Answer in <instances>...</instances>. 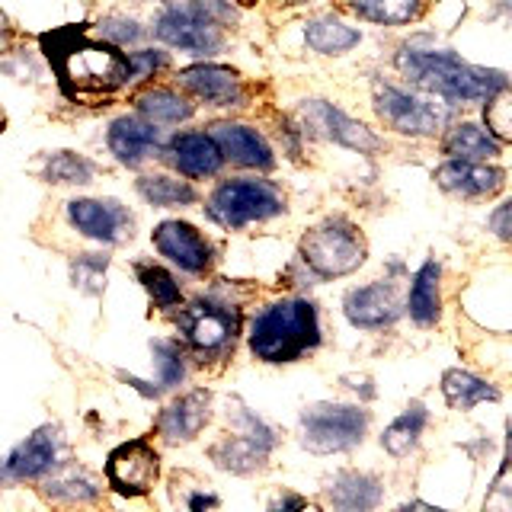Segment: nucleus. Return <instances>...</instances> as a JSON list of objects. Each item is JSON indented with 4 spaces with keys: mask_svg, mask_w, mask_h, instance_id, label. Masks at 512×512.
Returning a JSON list of instances; mask_svg holds the SVG:
<instances>
[{
    "mask_svg": "<svg viewBox=\"0 0 512 512\" xmlns=\"http://www.w3.org/2000/svg\"><path fill=\"white\" fill-rule=\"evenodd\" d=\"M42 48L71 100H93L128 84V58L119 52V45L93 39L87 29L71 26L48 32L42 36Z\"/></svg>",
    "mask_w": 512,
    "mask_h": 512,
    "instance_id": "nucleus-1",
    "label": "nucleus"
},
{
    "mask_svg": "<svg viewBox=\"0 0 512 512\" xmlns=\"http://www.w3.org/2000/svg\"><path fill=\"white\" fill-rule=\"evenodd\" d=\"M397 71L410 84L426 93L445 96V100H487L490 93L506 90L503 71L474 68L452 52H420V48H400L397 52Z\"/></svg>",
    "mask_w": 512,
    "mask_h": 512,
    "instance_id": "nucleus-2",
    "label": "nucleus"
},
{
    "mask_svg": "<svg viewBox=\"0 0 512 512\" xmlns=\"http://www.w3.org/2000/svg\"><path fill=\"white\" fill-rule=\"evenodd\" d=\"M317 343V308L304 298L272 301L250 330V352L263 362H295Z\"/></svg>",
    "mask_w": 512,
    "mask_h": 512,
    "instance_id": "nucleus-3",
    "label": "nucleus"
},
{
    "mask_svg": "<svg viewBox=\"0 0 512 512\" xmlns=\"http://www.w3.org/2000/svg\"><path fill=\"white\" fill-rule=\"evenodd\" d=\"M301 260L320 279H340L365 263V237L346 218H327L301 237Z\"/></svg>",
    "mask_w": 512,
    "mask_h": 512,
    "instance_id": "nucleus-4",
    "label": "nucleus"
},
{
    "mask_svg": "<svg viewBox=\"0 0 512 512\" xmlns=\"http://www.w3.org/2000/svg\"><path fill=\"white\" fill-rule=\"evenodd\" d=\"M285 212L282 192L266 180L221 183L208 199V215L221 228H244L250 221H266Z\"/></svg>",
    "mask_w": 512,
    "mask_h": 512,
    "instance_id": "nucleus-5",
    "label": "nucleus"
},
{
    "mask_svg": "<svg viewBox=\"0 0 512 512\" xmlns=\"http://www.w3.org/2000/svg\"><path fill=\"white\" fill-rule=\"evenodd\" d=\"M368 429V413L346 404H314L301 413V445L314 455H333L359 445Z\"/></svg>",
    "mask_w": 512,
    "mask_h": 512,
    "instance_id": "nucleus-6",
    "label": "nucleus"
},
{
    "mask_svg": "<svg viewBox=\"0 0 512 512\" xmlns=\"http://www.w3.org/2000/svg\"><path fill=\"white\" fill-rule=\"evenodd\" d=\"M176 327L202 359H215L234 349V340L240 333V314L218 301H192L176 317Z\"/></svg>",
    "mask_w": 512,
    "mask_h": 512,
    "instance_id": "nucleus-7",
    "label": "nucleus"
},
{
    "mask_svg": "<svg viewBox=\"0 0 512 512\" xmlns=\"http://www.w3.org/2000/svg\"><path fill=\"white\" fill-rule=\"evenodd\" d=\"M375 112L400 135H436L448 119V109L381 80L375 84Z\"/></svg>",
    "mask_w": 512,
    "mask_h": 512,
    "instance_id": "nucleus-8",
    "label": "nucleus"
},
{
    "mask_svg": "<svg viewBox=\"0 0 512 512\" xmlns=\"http://www.w3.org/2000/svg\"><path fill=\"white\" fill-rule=\"evenodd\" d=\"M58 452H61L58 426H39L0 461V484H26V480L48 477L58 468Z\"/></svg>",
    "mask_w": 512,
    "mask_h": 512,
    "instance_id": "nucleus-9",
    "label": "nucleus"
},
{
    "mask_svg": "<svg viewBox=\"0 0 512 512\" xmlns=\"http://www.w3.org/2000/svg\"><path fill=\"white\" fill-rule=\"evenodd\" d=\"M240 423L247 426V432H240V436H228L221 439L215 448H212V461L224 471H234V474H253L260 471L272 445H276V436H272V429L263 426L256 420L253 413L240 410Z\"/></svg>",
    "mask_w": 512,
    "mask_h": 512,
    "instance_id": "nucleus-10",
    "label": "nucleus"
},
{
    "mask_svg": "<svg viewBox=\"0 0 512 512\" xmlns=\"http://www.w3.org/2000/svg\"><path fill=\"white\" fill-rule=\"evenodd\" d=\"M157 474H160V455L154 452V445L144 442V439L119 445L106 461L109 487L116 493H122V496L148 493L154 487Z\"/></svg>",
    "mask_w": 512,
    "mask_h": 512,
    "instance_id": "nucleus-11",
    "label": "nucleus"
},
{
    "mask_svg": "<svg viewBox=\"0 0 512 512\" xmlns=\"http://www.w3.org/2000/svg\"><path fill=\"white\" fill-rule=\"evenodd\" d=\"M68 221L100 244H122L125 237H132V215L116 199H71Z\"/></svg>",
    "mask_w": 512,
    "mask_h": 512,
    "instance_id": "nucleus-12",
    "label": "nucleus"
},
{
    "mask_svg": "<svg viewBox=\"0 0 512 512\" xmlns=\"http://www.w3.org/2000/svg\"><path fill=\"white\" fill-rule=\"evenodd\" d=\"M157 39H164L173 48H183L192 55H215L221 48V26H212L208 20L186 7H167L157 16Z\"/></svg>",
    "mask_w": 512,
    "mask_h": 512,
    "instance_id": "nucleus-13",
    "label": "nucleus"
},
{
    "mask_svg": "<svg viewBox=\"0 0 512 512\" xmlns=\"http://www.w3.org/2000/svg\"><path fill=\"white\" fill-rule=\"evenodd\" d=\"M154 247L160 250V256H167L170 263L192 272V276H202V272L212 266V244L186 221L157 224Z\"/></svg>",
    "mask_w": 512,
    "mask_h": 512,
    "instance_id": "nucleus-14",
    "label": "nucleus"
},
{
    "mask_svg": "<svg viewBox=\"0 0 512 512\" xmlns=\"http://www.w3.org/2000/svg\"><path fill=\"white\" fill-rule=\"evenodd\" d=\"M436 183L464 199H490L506 186V173L500 167L480 164V160H448L436 170Z\"/></svg>",
    "mask_w": 512,
    "mask_h": 512,
    "instance_id": "nucleus-15",
    "label": "nucleus"
},
{
    "mask_svg": "<svg viewBox=\"0 0 512 512\" xmlns=\"http://www.w3.org/2000/svg\"><path fill=\"white\" fill-rule=\"evenodd\" d=\"M343 311L352 327L362 330H381L397 320L400 314V298L388 282H372L362 288H352L346 295Z\"/></svg>",
    "mask_w": 512,
    "mask_h": 512,
    "instance_id": "nucleus-16",
    "label": "nucleus"
},
{
    "mask_svg": "<svg viewBox=\"0 0 512 512\" xmlns=\"http://www.w3.org/2000/svg\"><path fill=\"white\" fill-rule=\"evenodd\" d=\"M304 119H308L314 128H320L327 138H333L336 144H343V148H352L359 154H372V151L381 148L378 135H372L362 122L349 119L346 112H340L330 103H320V100L304 103Z\"/></svg>",
    "mask_w": 512,
    "mask_h": 512,
    "instance_id": "nucleus-17",
    "label": "nucleus"
},
{
    "mask_svg": "<svg viewBox=\"0 0 512 512\" xmlns=\"http://www.w3.org/2000/svg\"><path fill=\"white\" fill-rule=\"evenodd\" d=\"M212 420V394L208 391H192L173 400L170 407L160 410L157 416V432L167 442H189L196 439L202 426Z\"/></svg>",
    "mask_w": 512,
    "mask_h": 512,
    "instance_id": "nucleus-18",
    "label": "nucleus"
},
{
    "mask_svg": "<svg viewBox=\"0 0 512 512\" xmlns=\"http://www.w3.org/2000/svg\"><path fill=\"white\" fill-rule=\"evenodd\" d=\"M215 144L221 148L224 157H231L240 167H256V170H269L276 164L272 157V148L266 144V138L250 125H237V122H215L212 132Z\"/></svg>",
    "mask_w": 512,
    "mask_h": 512,
    "instance_id": "nucleus-19",
    "label": "nucleus"
},
{
    "mask_svg": "<svg viewBox=\"0 0 512 512\" xmlns=\"http://www.w3.org/2000/svg\"><path fill=\"white\" fill-rule=\"evenodd\" d=\"M106 144L112 157L119 160L125 167H138L144 164L160 144V135L154 122L148 119H138V116H122L109 125V135H106Z\"/></svg>",
    "mask_w": 512,
    "mask_h": 512,
    "instance_id": "nucleus-20",
    "label": "nucleus"
},
{
    "mask_svg": "<svg viewBox=\"0 0 512 512\" xmlns=\"http://www.w3.org/2000/svg\"><path fill=\"white\" fill-rule=\"evenodd\" d=\"M180 84L196 93L199 100H208L215 106H237L244 100V87H240V74L221 64H192L180 71Z\"/></svg>",
    "mask_w": 512,
    "mask_h": 512,
    "instance_id": "nucleus-21",
    "label": "nucleus"
},
{
    "mask_svg": "<svg viewBox=\"0 0 512 512\" xmlns=\"http://www.w3.org/2000/svg\"><path fill=\"white\" fill-rule=\"evenodd\" d=\"M167 154H170V164L176 170H180L183 176H196V180L218 173L221 164H224L221 148L215 144V138L205 135V132H183V135H176L170 141Z\"/></svg>",
    "mask_w": 512,
    "mask_h": 512,
    "instance_id": "nucleus-22",
    "label": "nucleus"
},
{
    "mask_svg": "<svg viewBox=\"0 0 512 512\" xmlns=\"http://www.w3.org/2000/svg\"><path fill=\"white\" fill-rule=\"evenodd\" d=\"M327 503L336 509H349V512H362V509H375L384 496L381 480L362 471H340L327 480L324 487Z\"/></svg>",
    "mask_w": 512,
    "mask_h": 512,
    "instance_id": "nucleus-23",
    "label": "nucleus"
},
{
    "mask_svg": "<svg viewBox=\"0 0 512 512\" xmlns=\"http://www.w3.org/2000/svg\"><path fill=\"white\" fill-rule=\"evenodd\" d=\"M442 151L452 160H490L503 151V144L480 125L461 122L455 128H448V135L442 138Z\"/></svg>",
    "mask_w": 512,
    "mask_h": 512,
    "instance_id": "nucleus-24",
    "label": "nucleus"
},
{
    "mask_svg": "<svg viewBox=\"0 0 512 512\" xmlns=\"http://www.w3.org/2000/svg\"><path fill=\"white\" fill-rule=\"evenodd\" d=\"M439 279L442 269L436 260H429L420 272H416L413 288H410V317L420 327H432L442 314V295H439Z\"/></svg>",
    "mask_w": 512,
    "mask_h": 512,
    "instance_id": "nucleus-25",
    "label": "nucleus"
},
{
    "mask_svg": "<svg viewBox=\"0 0 512 512\" xmlns=\"http://www.w3.org/2000/svg\"><path fill=\"white\" fill-rule=\"evenodd\" d=\"M304 39L320 55H346L349 48L359 45V29L346 26L343 20H336V16H317L308 26H304Z\"/></svg>",
    "mask_w": 512,
    "mask_h": 512,
    "instance_id": "nucleus-26",
    "label": "nucleus"
},
{
    "mask_svg": "<svg viewBox=\"0 0 512 512\" xmlns=\"http://www.w3.org/2000/svg\"><path fill=\"white\" fill-rule=\"evenodd\" d=\"M42 493L55 503H93L100 496V484L84 471V468H58L52 477L42 484Z\"/></svg>",
    "mask_w": 512,
    "mask_h": 512,
    "instance_id": "nucleus-27",
    "label": "nucleus"
},
{
    "mask_svg": "<svg viewBox=\"0 0 512 512\" xmlns=\"http://www.w3.org/2000/svg\"><path fill=\"white\" fill-rule=\"evenodd\" d=\"M442 394L452 410H471L477 404H484V400H500V391H496L493 384H487L484 378H477L471 372H461V368L445 372Z\"/></svg>",
    "mask_w": 512,
    "mask_h": 512,
    "instance_id": "nucleus-28",
    "label": "nucleus"
},
{
    "mask_svg": "<svg viewBox=\"0 0 512 512\" xmlns=\"http://www.w3.org/2000/svg\"><path fill=\"white\" fill-rule=\"evenodd\" d=\"M138 112L141 119H148L154 125H176V122H186L192 116V103L186 96L173 93L167 87H151L138 93Z\"/></svg>",
    "mask_w": 512,
    "mask_h": 512,
    "instance_id": "nucleus-29",
    "label": "nucleus"
},
{
    "mask_svg": "<svg viewBox=\"0 0 512 512\" xmlns=\"http://www.w3.org/2000/svg\"><path fill=\"white\" fill-rule=\"evenodd\" d=\"M426 420H429V413H426L423 404H413V407H407V413H400L381 436V445L388 448V455H394V458L410 455L413 445L420 442V436H423Z\"/></svg>",
    "mask_w": 512,
    "mask_h": 512,
    "instance_id": "nucleus-30",
    "label": "nucleus"
},
{
    "mask_svg": "<svg viewBox=\"0 0 512 512\" xmlns=\"http://www.w3.org/2000/svg\"><path fill=\"white\" fill-rule=\"evenodd\" d=\"M42 176H45V183H55V186H87L93 183L96 167L87 157H80L74 151H55L42 160Z\"/></svg>",
    "mask_w": 512,
    "mask_h": 512,
    "instance_id": "nucleus-31",
    "label": "nucleus"
},
{
    "mask_svg": "<svg viewBox=\"0 0 512 512\" xmlns=\"http://www.w3.org/2000/svg\"><path fill=\"white\" fill-rule=\"evenodd\" d=\"M349 10H356L362 20L381 23V26H400L410 23L420 13L423 0H346Z\"/></svg>",
    "mask_w": 512,
    "mask_h": 512,
    "instance_id": "nucleus-32",
    "label": "nucleus"
},
{
    "mask_svg": "<svg viewBox=\"0 0 512 512\" xmlns=\"http://www.w3.org/2000/svg\"><path fill=\"white\" fill-rule=\"evenodd\" d=\"M138 192L144 196V202L160 205V208H173V205H192L199 199V192L192 189L186 180H173V176H141L138 180Z\"/></svg>",
    "mask_w": 512,
    "mask_h": 512,
    "instance_id": "nucleus-33",
    "label": "nucleus"
},
{
    "mask_svg": "<svg viewBox=\"0 0 512 512\" xmlns=\"http://www.w3.org/2000/svg\"><path fill=\"white\" fill-rule=\"evenodd\" d=\"M151 352H154V365H157V384L154 394L170 391L183 381L186 365H183V349L173 340H151Z\"/></svg>",
    "mask_w": 512,
    "mask_h": 512,
    "instance_id": "nucleus-34",
    "label": "nucleus"
},
{
    "mask_svg": "<svg viewBox=\"0 0 512 512\" xmlns=\"http://www.w3.org/2000/svg\"><path fill=\"white\" fill-rule=\"evenodd\" d=\"M135 276L144 285V292L154 298L157 308H176V304H180V298H183L180 295V285L173 282V276H170L167 269H160L154 263H138L135 266Z\"/></svg>",
    "mask_w": 512,
    "mask_h": 512,
    "instance_id": "nucleus-35",
    "label": "nucleus"
},
{
    "mask_svg": "<svg viewBox=\"0 0 512 512\" xmlns=\"http://www.w3.org/2000/svg\"><path fill=\"white\" fill-rule=\"evenodd\" d=\"M106 256L96 253H80L77 260H71V282L74 288H80L84 295H103L106 288Z\"/></svg>",
    "mask_w": 512,
    "mask_h": 512,
    "instance_id": "nucleus-36",
    "label": "nucleus"
},
{
    "mask_svg": "<svg viewBox=\"0 0 512 512\" xmlns=\"http://www.w3.org/2000/svg\"><path fill=\"white\" fill-rule=\"evenodd\" d=\"M509 109H512V103H509L506 90H496V93L487 96V109H484L487 132L500 144H506L512 138V116H509Z\"/></svg>",
    "mask_w": 512,
    "mask_h": 512,
    "instance_id": "nucleus-37",
    "label": "nucleus"
},
{
    "mask_svg": "<svg viewBox=\"0 0 512 512\" xmlns=\"http://www.w3.org/2000/svg\"><path fill=\"white\" fill-rule=\"evenodd\" d=\"M96 32L112 42V45H135L141 39V26L135 20H125V16H109V20H103L100 26H96Z\"/></svg>",
    "mask_w": 512,
    "mask_h": 512,
    "instance_id": "nucleus-38",
    "label": "nucleus"
},
{
    "mask_svg": "<svg viewBox=\"0 0 512 512\" xmlns=\"http://www.w3.org/2000/svg\"><path fill=\"white\" fill-rule=\"evenodd\" d=\"M189 7L212 26H231L237 20V10L228 4V0H189Z\"/></svg>",
    "mask_w": 512,
    "mask_h": 512,
    "instance_id": "nucleus-39",
    "label": "nucleus"
},
{
    "mask_svg": "<svg viewBox=\"0 0 512 512\" xmlns=\"http://www.w3.org/2000/svg\"><path fill=\"white\" fill-rule=\"evenodd\" d=\"M125 58H128V77H148L157 68H167L164 52H132Z\"/></svg>",
    "mask_w": 512,
    "mask_h": 512,
    "instance_id": "nucleus-40",
    "label": "nucleus"
},
{
    "mask_svg": "<svg viewBox=\"0 0 512 512\" xmlns=\"http://www.w3.org/2000/svg\"><path fill=\"white\" fill-rule=\"evenodd\" d=\"M493 228H496V234H500L503 240H509V205H500L493 212Z\"/></svg>",
    "mask_w": 512,
    "mask_h": 512,
    "instance_id": "nucleus-41",
    "label": "nucleus"
},
{
    "mask_svg": "<svg viewBox=\"0 0 512 512\" xmlns=\"http://www.w3.org/2000/svg\"><path fill=\"white\" fill-rule=\"evenodd\" d=\"M304 506H308V503L298 500V496H282V500L272 503V509H304Z\"/></svg>",
    "mask_w": 512,
    "mask_h": 512,
    "instance_id": "nucleus-42",
    "label": "nucleus"
},
{
    "mask_svg": "<svg viewBox=\"0 0 512 512\" xmlns=\"http://www.w3.org/2000/svg\"><path fill=\"white\" fill-rule=\"evenodd\" d=\"M189 506H192V509H202V506H218V496H212V493H205V496H192Z\"/></svg>",
    "mask_w": 512,
    "mask_h": 512,
    "instance_id": "nucleus-43",
    "label": "nucleus"
},
{
    "mask_svg": "<svg viewBox=\"0 0 512 512\" xmlns=\"http://www.w3.org/2000/svg\"><path fill=\"white\" fill-rule=\"evenodd\" d=\"M10 42V23H7V16L0 13V48H7Z\"/></svg>",
    "mask_w": 512,
    "mask_h": 512,
    "instance_id": "nucleus-44",
    "label": "nucleus"
},
{
    "mask_svg": "<svg viewBox=\"0 0 512 512\" xmlns=\"http://www.w3.org/2000/svg\"><path fill=\"white\" fill-rule=\"evenodd\" d=\"M4 125H7V116H4V109H0V132H4Z\"/></svg>",
    "mask_w": 512,
    "mask_h": 512,
    "instance_id": "nucleus-45",
    "label": "nucleus"
},
{
    "mask_svg": "<svg viewBox=\"0 0 512 512\" xmlns=\"http://www.w3.org/2000/svg\"><path fill=\"white\" fill-rule=\"evenodd\" d=\"M237 4H244V7H250V4H256V0H237Z\"/></svg>",
    "mask_w": 512,
    "mask_h": 512,
    "instance_id": "nucleus-46",
    "label": "nucleus"
}]
</instances>
